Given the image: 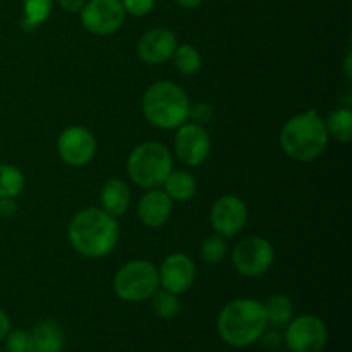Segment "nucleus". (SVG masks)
I'll list each match as a JSON object with an SVG mask.
<instances>
[{
	"mask_svg": "<svg viewBox=\"0 0 352 352\" xmlns=\"http://www.w3.org/2000/svg\"><path fill=\"white\" fill-rule=\"evenodd\" d=\"M72 250L81 256L98 260L113 251L119 241V223L100 206H88L76 213L67 227Z\"/></svg>",
	"mask_w": 352,
	"mask_h": 352,
	"instance_id": "1",
	"label": "nucleus"
},
{
	"mask_svg": "<svg viewBox=\"0 0 352 352\" xmlns=\"http://www.w3.org/2000/svg\"><path fill=\"white\" fill-rule=\"evenodd\" d=\"M329 140L325 120L315 109L292 116L282 126L280 136H278L282 151L289 158L301 164L316 160L327 150Z\"/></svg>",
	"mask_w": 352,
	"mask_h": 352,
	"instance_id": "2",
	"label": "nucleus"
},
{
	"mask_svg": "<svg viewBox=\"0 0 352 352\" xmlns=\"http://www.w3.org/2000/svg\"><path fill=\"white\" fill-rule=\"evenodd\" d=\"M268 329L263 305L256 299L237 298L227 302L217 316L220 339L232 347H248L258 342Z\"/></svg>",
	"mask_w": 352,
	"mask_h": 352,
	"instance_id": "3",
	"label": "nucleus"
},
{
	"mask_svg": "<svg viewBox=\"0 0 352 352\" xmlns=\"http://www.w3.org/2000/svg\"><path fill=\"white\" fill-rule=\"evenodd\" d=\"M189 105L191 100L188 93L172 81L153 82L141 98L144 119L158 129H177L188 120Z\"/></svg>",
	"mask_w": 352,
	"mask_h": 352,
	"instance_id": "4",
	"label": "nucleus"
},
{
	"mask_svg": "<svg viewBox=\"0 0 352 352\" xmlns=\"http://www.w3.org/2000/svg\"><path fill=\"white\" fill-rule=\"evenodd\" d=\"M127 175L143 189L162 188L172 168V153L158 141H144L138 144L127 158Z\"/></svg>",
	"mask_w": 352,
	"mask_h": 352,
	"instance_id": "5",
	"label": "nucleus"
},
{
	"mask_svg": "<svg viewBox=\"0 0 352 352\" xmlns=\"http://www.w3.org/2000/svg\"><path fill=\"white\" fill-rule=\"evenodd\" d=\"M113 292L126 302H143L160 287L158 268L151 261L133 260L113 275Z\"/></svg>",
	"mask_w": 352,
	"mask_h": 352,
	"instance_id": "6",
	"label": "nucleus"
},
{
	"mask_svg": "<svg viewBox=\"0 0 352 352\" xmlns=\"http://www.w3.org/2000/svg\"><path fill=\"white\" fill-rule=\"evenodd\" d=\"M274 260V246L260 236L244 237L232 250V265L243 277H261L270 270Z\"/></svg>",
	"mask_w": 352,
	"mask_h": 352,
	"instance_id": "7",
	"label": "nucleus"
},
{
	"mask_svg": "<svg viewBox=\"0 0 352 352\" xmlns=\"http://www.w3.org/2000/svg\"><path fill=\"white\" fill-rule=\"evenodd\" d=\"M329 340L325 322L315 315H301L285 325L284 342L289 352H322Z\"/></svg>",
	"mask_w": 352,
	"mask_h": 352,
	"instance_id": "8",
	"label": "nucleus"
},
{
	"mask_svg": "<svg viewBox=\"0 0 352 352\" xmlns=\"http://www.w3.org/2000/svg\"><path fill=\"white\" fill-rule=\"evenodd\" d=\"M79 14L85 30L96 36L116 33L126 21V10L120 0H86Z\"/></svg>",
	"mask_w": 352,
	"mask_h": 352,
	"instance_id": "9",
	"label": "nucleus"
},
{
	"mask_svg": "<svg viewBox=\"0 0 352 352\" xmlns=\"http://www.w3.org/2000/svg\"><path fill=\"white\" fill-rule=\"evenodd\" d=\"M174 151L179 160L188 167L205 164L212 151V138L206 127L188 120L181 124L174 138Z\"/></svg>",
	"mask_w": 352,
	"mask_h": 352,
	"instance_id": "10",
	"label": "nucleus"
},
{
	"mask_svg": "<svg viewBox=\"0 0 352 352\" xmlns=\"http://www.w3.org/2000/svg\"><path fill=\"white\" fill-rule=\"evenodd\" d=\"M57 153L64 164L71 167H85L95 158V134L82 126L67 127L57 140Z\"/></svg>",
	"mask_w": 352,
	"mask_h": 352,
	"instance_id": "11",
	"label": "nucleus"
},
{
	"mask_svg": "<svg viewBox=\"0 0 352 352\" xmlns=\"http://www.w3.org/2000/svg\"><path fill=\"white\" fill-rule=\"evenodd\" d=\"M248 206L241 198L234 195H226L215 201L210 212V223L215 234L226 239L237 236L246 227Z\"/></svg>",
	"mask_w": 352,
	"mask_h": 352,
	"instance_id": "12",
	"label": "nucleus"
},
{
	"mask_svg": "<svg viewBox=\"0 0 352 352\" xmlns=\"http://www.w3.org/2000/svg\"><path fill=\"white\" fill-rule=\"evenodd\" d=\"M196 278V265L188 254L172 253L162 261L158 268V280L160 287L174 292V294H184L192 287Z\"/></svg>",
	"mask_w": 352,
	"mask_h": 352,
	"instance_id": "13",
	"label": "nucleus"
},
{
	"mask_svg": "<svg viewBox=\"0 0 352 352\" xmlns=\"http://www.w3.org/2000/svg\"><path fill=\"white\" fill-rule=\"evenodd\" d=\"M177 36L168 28H153L138 41V55L148 65H160L170 60L177 48Z\"/></svg>",
	"mask_w": 352,
	"mask_h": 352,
	"instance_id": "14",
	"label": "nucleus"
},
{
	"mask_svg": "<svg viewBox=\"0 0 352 352\" xmlns=\"http://www.w3.org/2000/svg\"><path fill=\"white\" fill-rule=\"evenodd\" d=\"M172 205L174 201L162 188L146 189V192L141 196L140 203H138V219L141 220L143 226L157 229L170 219Z\"/></svg>",
	"mask_w": 352,
	"mask_h": 352,
	"instance_id": "15",
	"label": "nucleus"
},
{
	"mask_svg": "<svg viewBox=\"0 0 352 352\" xmlns=\"http://www.w3.org/2000/svg\"><path fill=\"white\" fill-rule=\"evenodd\" d=\"M100 208L119 219L131 208V189L122 179H109L100 191Z\"/></svg>",
	"mask_w": 352,
	"mask_h": 352,
	"instance_id": "16",
	"label": "nucleus"
},
{
	"mask_svg": "<svg viewBox=\"0 0 352 352\" xmlns=\"http://www.w3.org/2000/svg\"><path fill=\"white\" fill-rule=\"evenodd\" d=\"M36 352H62L65 346L64 332L54 320H43L31 330Z\"/></svg>",
	"mask_w": 352,
	"mask_h": 352,
	"instance_id": "17",
	"label": "nucleus"
},
{
	"mask_svg": "<svg viewBox=\"0 0 352 352\" xmlns=\"http://www.w3.org/2000/svg\"><path fill=\"white\" fill-rule=\"evenodd\" d=\"M168 198L175 203H186L192 199L196 195V179L192 177L191 172L188 170H172L168 177L165 179L164 186H162Z\"/></svg>",
	"mask_w": 352,
	"mask_h": 352,
	"instance_id": "18",
	"label": "nucleus"
},
{
	"mask_svg": "<svg viewBox=\"0 0 352 352\" xmlns=\"http://www.w3.org/2000/svg\"><path fill=\"white\" fill-rule=\"evenodd\" d=\"M267 316V323L274 329H282L294 318V305L291 298L285 294H274L261 302Z\"/></svg>",
	"mask_w": 352,
	"mask_h": 352,
	"instance_id": "19",
	"label": "nucleus"
},
{
	"mask_svg": "<svg viewBox=\"0 0 352 352\" xmlns=\"http://www.w3.org/2000/svg\"><path fill=\"white\" fill-rule=\"evenodd\" d=\"M325 127L329 138L340 141V143H351L352 140V110L349 107H337L327 116Z\"/></svg>",
	"mask_w": 352,
	"mask_h": 352,
	"instance_id": "20",
	"label": "nucleus"
},
{
	"mask_svg": "<svg viewBox=\"0 0 352 352\" xmlns=\"http://www.w3.org/2000/svg\"><path fill=\"white\" fill-rule=\"evenodd\" d=\"M24 16L21 26L26 31L36 30L52 14V0H24Z\"/></svg>",
	"mask_w": 352,
	"mask_h": 352,
	"instance_id": "21",
	"label": "nucleus"
},
{
	"mask_svg": "<svg viewBox=\"0 0 352 352\" xmlns=\"http://www.w3.org/2000/svg\"><path fill=\"white\" fill-rule=\"evenodd\" d=\"M24 174L16 165H0V198H17L23 192Z\"/></svg>",
	"mask_w": 352,
	"mask_h": 352,
	"instance_id": "22",
	"label": "nucleus"
},
{
	"mask_svg": "<svg viewBox=\"0 0 352 352\" xmlns=\"http://www.w3.org/2000/svg\"><path fill=\"white\" fill-rule=\"evenodd\" d=\"M172 60L182 76H192L201 69V54L192 45H177Z\"/></svg>",
	"mask_w": 352,
	"mask_h": 352,
	"instance_id": "23",
	"label": "nucleus"
},
{
	"mask_svg": "<svg viewBox=\"0 0 352 352\" xmlns=\"http://www.w3.org/2000/svg\"><path fill=\"white\" fill-rule=\"evenodd\" d=\"M151 306H153V311L158 318L162 320H172L179 315L181 311V301H179V296L174 292L167 291V289H157L153 296H151Z\"/></svg>",
	"mask_w": 352,
	"mask_h": 352,
	"instance_id": "24",
	"label": "nucleus"
},
{
	"mask_svg": "<svg viewBox=\"0 0 352 352\" xmlns=\"http://www.w3.org/2000/svg\"><path fill=\"white\" fill-rule=\"evenodd\" d=\"M201 260L208 265H219L227 256V239L220 234H212L206 237L199 248Z\"/></svg>",
	"mask_w": 352,
	"mask_h": 352,
	"instance_id": "25",
	"label": "nucleus"
},
{
	"mask_svg": "<svg viewBox=\"0 0 352 352\" xmlns=\"http://www.w3.org/2000/svg\"><path fill=\"white\" fill-rule=\"evenodd\" d=\"M3 342L7 352H36L33 336L28 330H10Z\"/></svg>",
	"mask_w": 352,
	"mask_h": 352,
	"instance_id": "26",
	"label": "nucleus"
},
{
	"mask_svg": "<svg viewBox=\"0 0 352 352\" xmlns=\"http://www.w3.org/2000/svg\"><path fill=\"white\" fill-rule=\"evenodd\" d=\"M212 116H213V110L208 103L199 102V103H195V105H192V103L189 105V113H188L189 122H196L205 126V124L212 119Z\"/></svg>",
	"mask_w": 352,
	"mask_h": 352,
	"instance_id": "27",
	"label": "nucleus"
},
{
	"mask_svg": "<svg viewBox=\"0 0 352 352\" xmlns=\"http://www.w3.org/2000/svg\"><path fill=\"white\" fill-rule=\"evenodd\" d=\"M120 2H122L126 14H131V16L136 17H143L146 14H150L155 6V0H120Z\"/></svg>",
	"mask_w": 352,
	"mask_h": 352,
	"instance_id": "28",
	"label": "nucleus"
},
{
	"mask_svg": "<svg viewBox=\"0 0 352 352\" xmlns=\"http://www.w3.org/2000/svg\"><path fill=\"white\" fill-rule=\"evenodd\" d=\"M260 342L265 349H278L284 342V337L280 336L278 329H272V330H265L260 337Z\"/></svg>",
	"mask_w": 352,
	"mask_h": 352,
	"instance_id": "29",
	"label": "nucleus"
},
{
	"mask_svg": "<svg viewBox=\"0 0 352 352\" xmlns=\"http://www.w3.org/2000/svg\"><path fill=\"white\" fill-rule=\"evenodd\" d=\"M16 198H0V217H2V219H10V217L16 215Z\"/></svg>",
	"mask_w": 352,
	"mask_h": 352,
	"instance_id": "30",
	"label": "nucleus"
},
{
	"mask_svg": "<svg viewBox=\"0 0 352 352\" xmlns=\"http://www.w3.org/2000/svg\"><path fill=\"white\" fill-rule=\"evenodd\" d=\"M58 6L62 7L64 10H67V12H79V10L85 7L86 0H57Z\"/></svg>",
	"mask_w": 352,
	"mask_h": 352,
	"instance_id": "31",
	"label": "nucleus"
},
{
	"mask_svg": "<svg viewBox=\"0 0 352 352\" xmlns=\"http://www.w3.org/2000/svg\"><path fill=\"white\" fill-rule=\"evenodd\" d=\"M10 332V318L3 309H0V342H3L7 333Z\"/></svg>",
	"mask_w": 352,
	"mask_h": 352,
	"instance_id": "32",
	"label": "nucleus"
},
{
	"mask_svg": "<svg viewBox=\"0 0 352 352\" xmlns=\"http://www.w3.org/2000/svg\"><path fill=\"white\" fill-rule=\"evenodd\" d=\"M175 2H177V6L182 7V9L191 10V9H196V7L201 6L203 0H175Z\"/></svg>",
	"mask_w": 352,
	"mask_h": 352,
	"instance_id": "33",
	"label": "nucleus"
},
{
	"mask_svg": "<svg viewBox=\"0 0 352 352\" xmlns=\"http://www.w3.org/2000/svg\"><path fill=\"white\" fill-rule=\"evenodd\" d=\"M282 352H284V351H282Z\"/></svg>",
	"mask_w": 352,
	"mask_h": 352,
	"instance_id": "34",
	"label": "nucleus"
}]
</instances>
